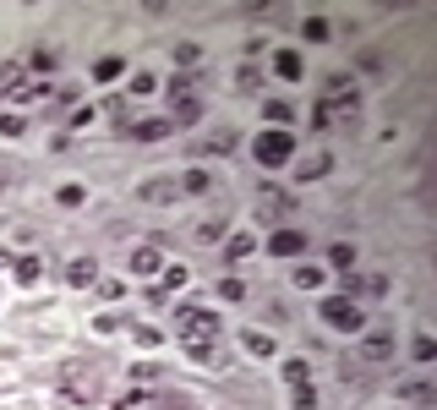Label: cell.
Here are the masks:
<instances>
[{
	"label": "cell",
	"mask_w": 437,
	"mask_h": 410,
	"mask_svg": "<svg viewBox=\"0 0 437 410\" xmlns=\"http://www.w3.org/2000/svg\"><path fill=\"white\" fill-rule=\"evenodd\" d=\"M301 28H306V39H312V44H323V39H328V22H323V17H306Z\"/></svg>",
	"instance_id": "83f0119b"
},
{
	"label": "cell",
	"mask_w": 437,
	"mask_h": 410,
	"mask_svg": "<svg viewBox=\"0 0 437 410\" xmlns=\"http://www.w3.org/2000/svg\"><path fill=\"white\" fill-rule=\"evenodd\" d=\"M246 350L251 356H273V339L268 334H246Z\"/></svg>",
	"instance_id": "f1b7e54d"
},
{
	"label": "cell",
	"mask_w": 437,
	"mask_h": 410,
	"mask_svg": "<svg viewBox=\"0 0 437 410\" xmlns=\"http://www.w3.org/2000/svg\"><path fill=\"white\" fill-rule=\"evenodd\" d=\"M175 339H181L197 361H219V312L181 307V312H175Z\"/></svg>",
	"instance_id": "7a4b0ae2"
},
{
	"label": "cell",
	"mask_w": 437,
	"mask_h": 410,
	"mask_svg": "<svg viewBox=\"0 0 437 410\" xmlns=\"http://www.w3.org/2000/svg\"><path fill=\"white\" fill-rule=\"evenodd\" d=\"M66 279H71V285H77V290H88V285H99V268L88 263V257H77V263L66 268Z\"/></svg>",
	"instance_id": "2e32d148"
},
{
	"label": "cell",
	"mask_w": 437,
	"mask_h": 410,
	"mask_svg": "<svg viewBox=\"0 0 437 410\" xmlns=\"http://www.w3.org/2000/svg\"><path fill=\"white\" fill-rule=\"evenodd\" d=\"M159 268H164L159 246H137V252H131V274H159Z\"/></svg>",
	"instance_id": "8fae6325"
},
{
	"label": "cell",
	"mask_w": 437,
	"mask_h": 410,
	"mask_svg": "<svg viewBox=\"0 0 437 410\" xmlns=\"http://www.w3.org/2000/svg\"><path fill=\"white\" fill-rule=\"evenodd\" d=\"M22 126H28L22 115H0V131H6V137H22Z\"/></svg>",
	"instance_id": "836d02e7"
},
{
	"label": "cell",
	"mask_w": 437,
	"mask_h": 410,
	"mask_svg": "<svg viewBox=\"0 0 437 410\" xmlns=\"http://www.w3.org/2000/svg\"><path fill=\"white\" fill-rule=\"evenodd\" d=\"M181 192H186V197H203V192H213V175L208 170H186V175H181Z\"/></svg>",
	"instance_id": "ac0fdd59"
},
{
	"label": "cell",
	"mask_w": 437,
	"mask_h": 410,
	"mask_svg": "<svg viewBox=\"0 0 437 410\" xmlns=\"http://www.w3.org/2000/svg\"><path fill=\"white\" fill-rule=\"evenodd\" d=\"M235 88H257V66H241L235 71Z\"/></svg>",
	"instance_id": "e575fe53"
},
{
	"label": "cell",
	"mask_w": 437,
	"mask_h": 410,
	"mask_svg": "<svg viewBox=\"0 0 437 410\" xmlns=\"http://www.w3.org/2000/svg\"><path fill=\"white\" fill-rule=\"evenodd\" d=\"M99 295H104V301H121L126 285H121V279H99Z\"/></svg>",
	"instance_id": "1f68e13d"
},
{
	"label": "cell",
	"mask_w": 437,
	"mask_h": 410,
	"mask_svg": "<svg viewBox=\"0 0 437 410\" xmlns=\"http://www.w3.org/2000/svg\"><path fill=\"white\" fill-rule=\"evenodd\" d=\"M11 274H17V285H39V279H44V263H39V257H17Z\"/></svg>",
	"instance_id": "d6986e66"
},
{
	"label": "cell",
	"mask_w": 437,
	"mask_h": 410,
	"mask_svg": "<svg viewBox=\"0 0 437 410\" xmlns=\"http://www.w3.org/2000/svg\"><path fill=\"white\" fill-rule=\"evenodd\" d=\"M219 295H229V301H241V295H246V285H241V279H225V285H219Z\"/></svg>",
	"instance_id": "d590c367"
},
{
	"label": "cell",
	"mask_w": 437,
	"mask_h": 410,
	"mask_svg": "<svg viewBox=\"0 0 437 410\" xmlns=\"http://www.w3.org/2000/svg\"><path fill=\"white\" fill-rule=\"evenodd\" d=\"M197 61H203V49H197V44H181V49H175V66H186V71H191Z\"/></svg>",
	"instance_id": "4316f807"
},
{
	"label": "cell",
	"mask_w": 437,
	"mask_h": 410,
	"mask_svg": "<svg viewBox=\"0 0 437 410\" xmlns=\"http://www.w3.org/2000/svg\"><path fill=\"white\" fill-rule=\"evenodd\" d=\"M169 131H175L169 121H137L131 126V143H159V137H169Z\"/></svg>",
	"instance_id": "7c38bea8"
},
{
	"label": "cell",
	"mask_w": 437,
	"mask_h": 410,
	"mask_svg": "<svg viewBox=\"0 0 437 410\" xmlns=\"http://www.w3.org/2000/svg\"><path fill=\"white\" fill-rule=\"evenodd\" d=\"M383 290H388V279H383V274H361V279H345V295H383Z\"/></svg>",
	"instance_id": "30bf717a"
},
{
	"label": "cell",
	"mask_w": 437,
	"mask_h": 410,
	"mask_svg": "<svg viewBox=\"0 0 437 410\" xmlns=\"http://www.w3.org/2000/svg\"><path fill=\"white\" fill-rule=\"evenodd\" d=\"M333 170V153H301L295 159V181H317V175H328Z\"/></svg>",
	"instance_id": "ba28073f"
},
{
	"label": "cell",
	"mask_w": 437,
	"mask_h": 410,
	"mask_svg": "<svg viewBox=\"0 0 437 410\" xmlns=\"http://www.w3.org/2000/svg\"><path fill=\"white\" fill-rule=\"evenodd\" d=\"M257 208H263V213H290V208H295V197L285 192V186L263 181V192H257Z\"/></svg>",
	"instance_id": "52a82bcc"
},
{
	"label": "cell",
	"mask_w": 437,
	"mask_h": 410,
	"mask_svg": "<svg viewBox=\"0 0 437 410\" xmlns=\"http://www.w3.org/2000/svg\"><path fill=\"white\" fill-rule=\"evenodd\" d=\"M273 71L285 82H301V55H295V49H273Z\"/></svg>",
	"instance_id": "4fadbf2b"
},
{
	"label": "cell",
	"mask_w": 437,
	"mask_h": 410,
	"mask_svg": "<svg viewBox=\"0 0 437 410\" xmlns=\"http://www.w3.org/2000/svg\"><path fill=\"white\" fill-rule=\"evenodd\" d=\"M121 71H126V61H121V55H104V61L93 66V77H99V82H115Z\"/></svg>",
	"instance_id": "44dd1931"
},
{
	"label": "cell",
	"mask_w": 437,
	"mask_h": 410,
	"mask_svg": "<svg viewBox=\"0 0 437 410\" xmlns=\"http://www.w3.org/2000/svg\"><path fill=\"white\" fill-rule=\"evenodd\" d=\"M361 356H366V361H388V356H394V328H372V334L361 339Z\"/></svg>",
	"instance_id": "5b68a950"
},
{
	"label": "cell",
	"mask_w": 437,
	"mask_h": 410,
	"mask_svg": "<svg viewBox=\"0 0 437 410\" xmlns=\"http://www.w3.org/2000/svg\"><path fill=\"white\" fill-rule=\"evenodd\" d=\"M169 197H175V186H169V181H148L143 186V203H169Z\"/></svg>",
	"instance_id": "603a6c76"
},
{
	"label": "cell",
	"mask_w": 437,
	"mask_h": 410,
	"mask_svg": "<svg viewBox=\"0 0 437 410\" xmlns=\"http://www.w3.org/2000/svg\"><path fill=\"white\" fill-rule=\"evenodd\" d=\"M268 252L273 257H301V252H306V235H301V230H273Z\"/></svg>",
	"instance_id": "8992f818"
},
{
	"label": "cell",
	"mask_w": 437,
	"mask_h": 410,
	"mask_svg": "<svg viewBox=\"0 0 437 410\" xmlns=\"http://www.w3.org/2000/svg\"><path fill=\"white\" fill-rule=\"evenodd\" d=\"M263 115H268V121H273V131H285V126L295 121V110H290V104H285V99H263Z\"/></svg>",
	"instance_id": "e0dca14e"
},
{
	"label": "cell",
	"mask_w": 437,
	"mask_h": 410,
	"mask_svg": "<svg viewBox=\"0 0 437 410\" xmlns=\"http://www.w3.org/2000/svg\"><path fill=\"white\" fill-rule=\"evenodd\" d=\"M159 285H164V290H181V285H186V268H181V263L159 268Z\"/></svg>",
	"instance_id": "cb8c5ba5"
},
{
	"label": "cell",
	"mask_w": 437,
	"mask_h": 410,
	"mask_svg": "<svg viewBox=\"0 0 437 410\" xmlns=\"http://www.w3.org/2000/svg\"><path fill=\"white\" fill-rule=\"evenodd\" d=\"M251 252H257V235L251 230H235L229 235V257H251Z\"/></svg>",
	"instance_id": "ffe728a7"
},
{
	"label": "cell",
	"mask_w": 437,
	"mask_h": 410,
	"mask_svg": "<svg viewBox=\"0 0 437 410\" xmlns=\"http://www.w3.org/2000/svg\"><path fill=\"white\" fill-rule=\"evenodd\" d=\"M323 323L339 328V334H361L366 317H361V307H355L350 295H328V301H323Z\"/></svg>",
	"instance_id": "3957f363"
},
{
	"label": "cell",
	"mask_w": 437,
	"mask_h": 410,
	"mask_svg": "<svg viewBox=\"0 0 437 410\" xmlns=\"http://www.w3.org/2000/svg\"><path fill=\"white\" fill-rule=\"evenodd\" d=\"M295 410H317V389L306 383V389H295Z\"/></svg>",
	"instance_id": "d6a6232c"
},
{
	"label": "cell",
	"mask_w": 437,
	"mask_h": 410,
	"mask_svg": "<svg viewBox=\"0 0 437 410\" xmlns=\"http://www.w3.org/2000/svg\"><path fill=\"white\" fill-rule=\"evenodd\" d=\"M28 66H33V71H55V55H49V49H39V55H33Z\"/></svg>",
	"instance_id": "8d00e7d4"
},
{
	"label": "cell",
	"mask_w": 437,
	"mask_h": 410,
	"mask_svg": "<svg viewBox=\"0 0 437 410\" xmlns=\"http://www.w3.org/2000/svg\"><path fill=\"white\" fill-rule=\"evenodd\" d=\"M290 279H295V285H301V290H317V285H323V268L301 263V268H295V274H290Z\"/></svg>",
	"instance_id": "7402d4cb"
},
{
	"label": "cell",
	"mask_w": 437,
	"mask_h": 410,
	"mask_svg": "<svg viewBox=\"0 0 437 410\" xmlns=\"http://www.w3.org/2000/svg\"><path fill=\"white\" fill-rule=\"evenodd\" d=\"M355 115H361V88L350 82V71H333L323 82V99L312 104V126L328 131V126H350Z\"/></svg>",
	"instance_id": "6da1fadb"
},
{
	"label": "cell",
	"mask_w": 437,
	"mask_h": 410,
	"mask_svg": "<svg viewBox=\"0 0 437 410\" xmlns=\"http://www.w3.org/2000/svg\"><path fill=\"white\" fill-rule=\"evenodd\" d=\"M285 383H290V389H306V383H312V367H306V356H290V361H285Z\"/></svg>",
	"instance_id": "9a60e30c"
},
{
	"label": "cell",
	"mask_w": 437,
	"mask_h": 410,
	"mask_svg": "<svg viewBox=\"0 0 437 410\" xmlns=\"http://www.w3.org/2000/svg\"><path fill=\"white\" fill-rule=\"evenodd\" d=\"M219 235H225V225H197V235H191V241H203V246H213V241H219Z\"/></svg>",
	"instance_id": "4dcf8cb0"
},
{
	"label": "cell",
	"mask_w": 437,
	"mask_h": 410,
	"mask_svg": "<svg viewBox=\"0 0 437 410\" xmlns=\"http://www.w3.org/2000/svg\"><path fill=\"white\" fill-rule=\"evenodd\" d=\"M399 399H410V405H432L437 389L426 383V377H416V383H399Z\"/></svg>",
	"instance_id": "5bb4252c"
},
{
	"label": "cell",
	"mask_w": 437,
	"mask_h": 410,
	"mask_svg": "<svg viewBox=\"0 0 437 410\" xmlns=\"http://www.w3.org/2000/svg\"><path fill=\"white\" fill-rule=\"evenodd\" d=\"M432 356H437V345H432V334H421V339H416V361H421V367H426V361H432Z\"/></svg>",
	"instance_id": "f546056e"
},
{
	"label": "cell",
	"mask_w": 437,
	"mask_h": 410,
	"mask_svg": "<svg viewBox=\"0 0 437 410\" xmlns=\"http://www.w3.org/2000/svg\"><path fill=\"white\" fill-rule=\"evenodd\" d=\"M175 121L169 126H191V121H203V99H197V93H175Z\"/></svg>",
	"instance_id": "9c48e42d"
},
{
	"label": "cell",
	"mask_w": 437,
	"mask_h": 410,
	"mask_svg": "<svg viewBox=\"0 0 437 410\" xmlns=\"http://www.w3.org/2000/svg\"><path fill=\"white\" fill-rule=\"evenodd\" d=\"M328 263H333V268H345V274H350V263H355V246H350V241H339V246H333V252H328Z\"/></svg>",
	"instance_id": "d4e9b609"
},
{
	"label": "cell",
	"mask_w": 437,
	"mask_h": 410,
	"mask_svg": "<svg viewBox=\"0 0 437 410\" xmlns=\"http://www.w3.org/2000/svg\"><path fill=\"white\" fill-rule=\"evenodd\" d=\"M251 153H257V164H290V153H295V137L290 131H257V143H251Z\"/></svg>",
	"instance_id": "277c9868"
},
{
	"label": "cell",
	"mask_w": 437,
	"mask_h": 410,
	"mask_svg": "<svg viewBox=\"0 0 437 410\" xmlns=\"http://www.w3.org/2000/svg\"><path fill=\"white\" fill-rule=\"evenodd\" d=\"M55 197H61L66 208H77V203H83V197H88V192H83V186H77V181H66L61 192H55Z\"/></svg>",
	"instance_id": "484cf974"
}]
</instances>
